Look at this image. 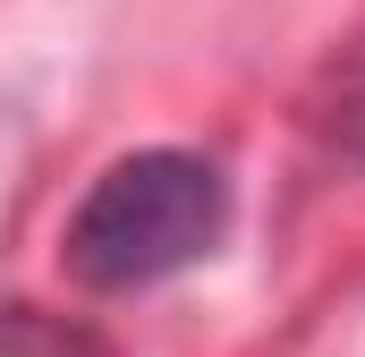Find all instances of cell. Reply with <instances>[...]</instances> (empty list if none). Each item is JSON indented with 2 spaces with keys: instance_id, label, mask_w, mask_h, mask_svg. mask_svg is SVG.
<instances>
[{
  "instance_id": "1",
  "label": "cell",
  "mask_w": 365,
  "mask_h": 357,
  "mask_svg": "<svg viewBox=\"0 0 365 357\" xmlns=\"http://www.w3.org/2000/svg\"><path fill=\"white\" fill-rule=\"evenodd\" d=\"M221 230H230L221 162L187 145H145L93 171V187L68 204L60 272L93 298H128V289H153V281H179L187 264H204Z\"/></svg>"
},
{
  "instance_id": "2",
  "label": "cell",
  "mask_w": 365,
  "mask_h": 357,
  "mask_svg": "<svg viewBox=\"0 0 365 357\" xmlns=\"http://www.w3.org/2000/svg\"><path fill=\"white\" fill-rule=\"evenodd\" d=\"M0 357H119V349L86 315H60L43 298H0Z\"/></svg>"
},
{
  "instance_id": "3",
  "label": "cell",
  "mask_w": 365,
  "mask_h": 357,
  "mask_svg": "<svg viewBox=\"0 0 365 357\" xmlns=\"http://www.w3.org/2000/svg\"><path fill=\"white\" fill-rule=\"evenodd\" d=\"M340 154L365 171V94H349V102H340Z\"/></svg>"
}]
</instances>
